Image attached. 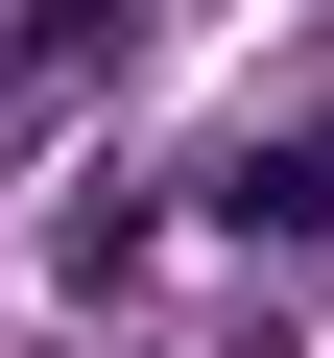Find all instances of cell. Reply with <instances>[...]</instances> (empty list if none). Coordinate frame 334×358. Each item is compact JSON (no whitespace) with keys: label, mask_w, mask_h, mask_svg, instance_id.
I'll use <instances>...</instances> for the list:
<instances>
[{"label":"cell","mask_w":334,"mask_h":358,"mask_svg":"<svg viewBox=\"0 0 334 358\" xmlns=\"http://www.w3.org/2000/svg\"><path fill=\"white\" fill-rule=\"evenodd\" d=\"M239 239H334V120H310V143H263V167H239Z\"/></svg>","instance_id":"1"}]
</instances>
